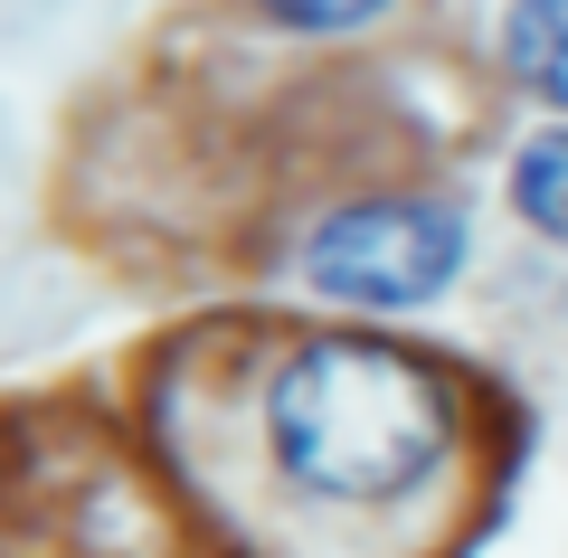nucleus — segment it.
<instances>
[{"instance_id":"obj_4","label":"nucleus","mask_w":568,"mask_h":558,"mask_svg":"<svg viewBox=\"0 0 568 558\" xmlns=\"http://www.w3.org/2000/svg\"><path fill=\"white\" fill-rule=\"evenodd\" d=\"M503 209H511L540 246H559V256H568V123H559V114L530 123V133L511 142V161H503Z\"/></svg>"},{"instance_id":"obj_3","label":"nucleus","mask_w":568,"mask_h":558,"mask_svg":"<svg viewBox=\"0 0 568 558\" xmlns=\"http://www.w3.org/2000/svg\"><path fill=\"white\" fill-rule=\"evenodd\" d=\"M493 67H503V85H521L530 104H549L568 123V0H503Z\"/></svg>"},{"instance_id":"obj_2","label":"nucleus","mask_w":568,"mask_h":558,"mask_svg":"<svg viewBox=\"0 0 568 558\" xmlns=\"http://www.w3.org/2000/svg\"><path fill=\"white\" fill-rule=\"evenodd\" d=\"M474 265V209L455 190H417V180H388V190H351L323 219L294 237V275L304 294H323L351 322H407L436 313V303L465 284Z\"/></svg>"},{"instance_id":"obj_1","label":"nucleus","mask_w":568,"mask_h":558,"mask_svg":"<svg viewBox=\"0 0 568 558\" xmlns=\"http://www.w3.org/2000/svg\"><path fill=\"white\" fill-rule=\"evenodd\" d=\"M474 445V379L388 322H313L265 351L246 388L256 493L323 520H407L446 493Z\"/></svg>"},{"instance_id":"obj_5","label":"nucleus","mask_w":568,"mask_h":558,"mask_svg":"<svg viewBox=\"0 0 568 558\" xmlns=\"http://www.w3.org/2000/svg\"><path fill=\"white\" fill-rule=\"evenodd\" d=\"M398 0H256V20L284 39H369Z\"/></svg>"}]
</instances>
